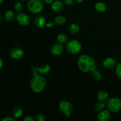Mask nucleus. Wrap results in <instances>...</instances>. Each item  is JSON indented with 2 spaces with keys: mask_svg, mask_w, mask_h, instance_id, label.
<instances>
[{
  "mask_svg": "<svg viewBox=\"0 0 121 121\" xmlns=\"http://www.w3.org/2000/svg\"><path fill=\"white\" fill-rule=\"evenodd\" d=\"M15 17V14L13 11H7L4 14V19L7 22H11Z\"/></svg>",
  "mask_w": 121,
  "mask_h": 121,
  "instance_id": "f3484780",
  "label": "nucleus"
},
{
  "mask_svg": "<svg viewBox=\"0 0 121 121\" xmlns=\"http://www.w3.org/2000/svg\"><path fill=\"white\" fill-rule=\"evenodd\" d=\"M82 48L81 43L76 40H72L66 43V50L71 54H78L81 51Z\"/></svg>",
  "mask_w": 121,
  "mask_h": 121,
  "instance_id": "39448f33",
  "label": "nucleus"
},
{
  "mask_svg": "<svg viewBox=\"0 0 121 121\" xmlns=\"http://www.w3.org/2000/svg\"><path fill=\"white\" fill-rule=\"evenodd\" d=\"M108 93L104 90L99 91L97 93V98H98V100H100V101H105V100H108Z\"/></svg>",
  "mask_w": 121,
  "mask_h": 121,
  "instance_id": "dca6fc26",
  "label": "nucleus"
},
{
  "mask_svg": "<svg viewBox=\"0 0 121 121\" xmlns=\"http://www.w3.org/2000/svg\"><path fill=\"white\" fill-rule=\"evenodd\" d=\"M15 18H16V20L18 23L21 26H27L30 22V18L29 16L27 14L22 13V12L19 13L16 15Z\"/></svg>",
  "mask_w": 121,
  "mask_h": 121,
  "instance_id": "6e6552de",
  "label": "nucleus"
},
{
  "mask_svg": "<svg viewBox=\"0 0 121 121\" xmlns=\"http://www.w3.org/2000/svg\"><path fill=\"white\" fill-rule=\"evenodd\" d=\"M2 66H3V61H2V59L0 58V69L2 68Z\"/></svg>",
  "mask_w": 121,
  "mask_h": 121,
  "instance_id": "473e14b6",
  "label": "nucleus"
},
{
  "mask_svg": "<svg viewBox=\"0 0 121 121\" xmlns=\"http://www.w3.org/2000/svg\"><path fill=\"white\" fill-rule=\"evenodd\" d=\"M117 65V62L115 59L112 57H108L104 60L102 65L105 69H111L115 67Z\"/></svg>",
  "mask_w": 121,
  "mask_h": 121,
  "instance_id": "1a4fd4ad",
  "label": "nucleus"
},
{
  "mask_svg": "<svg viewBox=\"0 0 121 121\" xmlns=\"http://www.w3.org/2000/svg\"><path fill=\"white\" fill-rule=\"evenodd\" d=\"M1 20H2V17H1V15H0V24H1Z\"/></svg>",
  "mask_w": 121,
  "mask_h": 121,
  "instance_id": "c9c22d12",
  "label": "nucleus"
},
{
  "mask_svg": "<svg viewBox=\"0 0 121 121\" xmlns=\"http://www.w3.org/2000/svg\"><path fill=\"white\" fill-rule=\"evenodd\" d=\"M51 53L54 56H59L63 52L64 47L61 43L54 44L51 47Z\"/></svg>",
  "mask_w": 121,
  "mask_h": 121,
  "instance_id": "9d476101",
  "label": "nucleus"
},
{
  "mask_svg": "<svg viewBox=\"0 0 121 121\" xmlns=\"http://www.w3.org/2000/svg\"><path fill=\"white\" fill-rule=\"evenodd\" d=\"M38 72L41 75H46L50 72V66L48 65H43L41 67H39Z\"/></svg>",
  "mask_w": 121,
  "mask_h": 121,
  "instance_id": "2eb2a0df",
  "label": "nucleus"
},
{
  "mask_svg": "<svg viewBox=\"0 0 121 121\" xmlns=\"http://www.w3.org/2000/svg\"><path fill=\"white\" fill-rule=\"evenodd\" d=\"M27 6L31 13L39 14L43 9V0H28Z\"/></svg>",
  "mask_w": 121,
  "mask_h": 121,
  "instance_id": "20e7f679",
  "label": "nucleus"
},
{
  "mask_svg": "<svg viewBox=\"0 0 121 121\" xmlns=\"http://www.w3.org/2000/svg\"><path fill=\"white\" fill-rule=\"evenodd\" d=\"M54 25H55L54 24V22H48L46 24V27L48 28H52Z\"/></svg>",
  "mask_w": 121,
  "mask_h": 121,
  "instance_id": "7c9ffc66",
  "label": "nucleus"
},
{
  "mask_svg": "<svg viewBox=\"0 0 121 121\" xmlns=\"http://www.w3.org/2000/svg\"><path fill=\"white\" fill-rule=\"evenodd\" d=\"M75 1H76L77 2H78V3H81V2H82L84 0H75Z\"/></svg>",
  "mask_w": 121,
  "mask_h": 121,
  "instance_id": "72a5a7b5",
  "label": "nucleus"
},
{
  "mask_svg": "<svg viewBox=\"0 0 121 121\" xmlns=\"http://www.w3.org/2000/svg\"><path fill=\"white\" fill-rule=\"evenodd\" d=\"M66 21V18L63 15H58L54 18V23L57 26H61L65 23Z\"/></svg>",
  "mask_w": 121,
  "mask_h": 121,
  "instance_id": "aec40b11",
  "label": "nucleus"
},
{
  "mask_svg": "<svg viewBox=\"0 0 121 121\" xmlns=\"http://www.w3.org/2000/svg\"><path fill=\"white\" fill-rule=\"evenodd\" d=\"M77 63L79 69L85 73H92L97 68L95 60L87 54L80 55L78 57Z\"/></svg>",
  "mask_w": 121,
  "mask_h": 121,
  "instance_id": "f257e3e1",
  "label": "nucleus"
},
{
  "mask_svg": "<svg viewBox=\"0 0 121 121\" xmlns=\"http://www.w3.org/2000/svg\"><path fill=\"white\" fill-rule=\"evenodd\" d=\"M65 2L61 1H56L53 2L52 5V9L56 13H60L65 8Z\"/></svg>",
  "mask_w": 121,
  "mask_h": 121,
  "instance_id": "9b49d317",
  "label": "nucleus"
},
{
  "mask_svg": "<svg viewBox=\"0 0 121 121\" xmlns=\"http://www.w3.org/2000/svg\"><path fill=\"white\" fill-rule=\"evenodd\" d=\"M9 55L14 60H20L24 56V52L21 47H14L9 50Z\"/></svg>",
  "mask_w": 121,
  "mask_h": 121,
  "instance_id": "0eeeda50",
  "label": "nucleus"
},
{
  "mask_svg": "<svg viewBox=\"0 0 121 121\" xmlns=\"http://www.w3.org/2000/svg\"><path fill=\"white\" fill-rule=\"evenodd\" d=\"M21 1H27V0H21Z\"/></svg>",
  "mask_w": 121,
  "mask_h": 121,
  "instance_id": "e433bc0d",
  "label": "nucleus"
},
{
  "mask_svg": "<svg viewBox=\"0 0 121 121\" xmlns=\"http://www.w3.org/2000/svg\"><path fill=\"white\" fill-rule=\"evenodd\" d=\"M36 120L38 121H44L45 120V117L42 113H39L36 116Z\"/></svg>",
  "mask_w": 121,
  "mask_h": 121,
  "instance_id": "bb28decb",
  "label": "nucleus"
},
{
  "mask_svg": "<svg viewBox=\"0 0 121 121\" xmlns=\"http://www.w3.org/2000/svg\"><path fill=\"white\" fill-rule=\"evenodd\" d=\"M38 69H39V67L35 66H33L31 67V72L33 76L36 75L39 73V72H38Z\"/></svg>",
  "mask_w": 121,
  "mask_h": 121,
  "instance_id": "a878e982",
  "label": "nucleus"
},
{
  "mask_svg": "<svg viewBox=\"0 0 121 121\" xmlns=\"http://www.w3.org/2000/svg\"><path fill=\"white\" fill-rule=\"evenodd\" d=\"M65 4L68 6H72L74 4L73 0H65Z\"/></svg>",
  "mask_w": 121,
  "mask_h": 121,
  "instance_id": "c85d7f7f",
  "label": "nucleus"
},
{
  "mask_svg": "<svg viewBox=\"0 0 121 121\" xmlns=\"http://www.w3.org/2000/svg\"><path fill=\"white\" fill-rule=\"evenodd\" d=\"M24 121H36V119L34 118L33 117H31V116H27V117H26L23 119Z\"/></svg>",
  "mask_w": 121,
  "mask_h": 121,
  "instance_id": "cd10ccee",
  "label": "nucleus"
},
{
  "mask_svg": "<svg viewBox=\"0 0 121 121\" xmlns=\"http://www.w3.org/2000/svg\"><path fill=\"white\" fill-rule=\"evenodd\" d=\"M92 76H93V79L96 81H99L101 80L102 79V74L98 70H95L94 71L92 72Z\"/></svg>",
  "mask_w": 121,
  "mask_h": 121,
  "instance_id": "5701e85b",
  "label": "nucleus"
},
{
  "mask_svg": "<svg viewBox=\"0 0 121 121\" xmlns=\"http://www.w3.org/2000/svg\"><path fill=\"white\" fill-rule=\"evenodd\" d=\"M24 113V110L20 106H17L15 108L13 111V116L15 119L21 118Z\"/></svg>",
  "mask_w": 121,
  "mask_h": 121,
  "instance_id": "4468645a",
  "label": "nucleus"
},
{
  "mask_svg": "<svg viewBox=\"0 0 121 121\" xmlns=\"http://www.w3.org/2000/svg\"><path fill=\"white\" fill-rule=\"evenodd\" d=\"M69 31L72 34H76L80 31V27L75 23H72L68 28Z\"/></svg>",
  "mask_w": 121,
  "mask_h": 121,
  "instance_id": "6ab92c4d",
  "label": "nucleus"
},
{
  "mask_svg": "<svg viewBox=\"0 0 121 121\" xmlns=\"http://www.w3.org/2000/svg\"><path fill=\"white\" fill-rule=\"evenodd\" d=\"M111 118V114L109 111L103 110L99 112L98 115V119L99 121H108Z\"/></svg>",
  "mask_w": 121,
  "mask_h": 121,
  "instance_id": "f8f14e48",
  "label": "nucleus"
},
{
  "mask_svg": "<svg viewBox=\"0 0 121 121\" xmlns=\"http://www.w3.org/2000/svg\"><path fill=\"white\" fill-rule=\"evenodd\" d=\"M57 41H59V43L64 44L66 43L68 41V37H67V35L64 33H61V34H59L57 37Z\"/></svg>",
  "mask_w": 121,
  "mask_h": 121,
  "instance_id": "4be33fe9",
  "label": "nucleus"
},
{
  "mask_svg": "<svg viewBox=\"0 0 121 121\" xmlns=\"http://www.w3.org/2000/svg\"><path fill=\"white\" fill-rule=\"evenodd\" d=\"M106 106L110 112L113 113L118 112L121 109V99L118 97H112L108 99Z\"/></svg>",
  "mask_w": 121,
  "mask_h": 121,
  "instance_id": "7ed1b4c3",
  "label": "nucleus"
},
{
  "mask_svg": "<svg viewBox=\"0 0 121 121\" xmlns=\"http://www.w3.org/2000/svg\"><path fill=\"white\" fill-rule=\"evenodd\" d=\"M34 25L35 27L37 28H43L44 26H46V20L44 16L41 15H37L36 17L35 18L34 21Z\"/></svg>",
  "mask_w": 121,
  "mask_h": 121,
  "instance_id": "ddd939ff",
  "label": "nucleus"
},
{
  "mask_svg": "<svg viewBox=\"0 0 121 121\" xmlns=\"http://www.w3.org/2000/svg\"><path fill=\"white\" fill-rule=\"evenodd\" d=\"M59 107L61 112L67 118L70 117L73 112V106L67 100H61L59 102Z\"/></svg>",
  "mask_w": 121,
  "mask_h": 121,
  "instance_id": "423d86ee",
  "label": "nucleus"
},
{
  "mask_svg": "<svg viewBox=\"0 0 121 121\" xmlns=\"http://www.w3.org/2000/svg\"><path fill=\"white\" fill-rule=\"evenodd\" d=\"M95 8L99 12H104L107 9V6L105 3L102 2H97L95 5Z\"/></svg>",
  "mask_w": 121,
  "mask_h": 121,
  "instance_id": "412c9836",
  "label": "nucleus"
},
{
  "mask_svg": "<svg viewBox=\"0 0 121 121\" xmlns=\"http://www.w3.org/2000/svg\"><path fill=\"white\" fill-rule=\"evenodd\" d=\"M14 9L16 11L18 12V13H21L23 10V5H22L21 2H17L14 5Z\"/></svg>",
  "mask_w": 121,
  "mask_h": 121,
  "instance_id": "b1692460",
  "label": "nucleus"
},
{
  "mask_svg": "<svg viewBox=\"0 0 121 121\" xmlns=\"http://www.w3.org/2000/svg\"><path fill=\"white\" fill-rule=\"evenodd\" d=\"M43 2L47 4H50L53 3V0H43Z\"/></svg>",
  "mask_w": 121,
  "mask_h": 121,
  "instance_id": "2f4dec72",
  "label": "nucleus"
},
{
  "mask_svg": "<svg viewBox=\"0 0 121 121\" xmlns=\"http://www.w3.org/2000/svg\"><path fill=\"white\" fill-rule=\"evenodd\" d=\"M14 118H12L11 117H7L5 118H4V119H2V121H14Z\"/></svg>",
  "mask_w": 121,
  "mask_h": 121,
  "instance_id": "c756f323",
  "label": "nucleus"
},
{
  "mask_svg": "<svg viewBox=\"0 0 121 121\" xmlns=\"http://www.w3.org/2000/svg\"><path fill=\"white\" fill-rule=\"evenodd\" d=\"M106 104L104 102V101H99L96 102L95 104L93 105V108L97 112H100V111H103L105 107Z\"/></svg>",
  "mask_w": 121,
  "mask_h": 121,
  "instance_id": "a211bd4d",
  "label": "nucleus"
},
{
  "mask_svg": "<svg viewBox=\"0 0 121 121\" xmlns=\"http://www.w3.org/2000/svg\"><path fill=\"white\" fill-rule=\"evenodd\" d=\"M116 74L117 76L121 79V63L117 64L116 66V69H115Z\"/></svg>",
  "mask_w": 121,
  "mask_h": 121,
  "instance_id": "393cba45",
  "label": "nucleus"
},
{
  "mask_svg": "<svg viewBox=\"0 0 121 121\" xmlns=\"http://www.w3.org/2000/svg\"><path fill=\"white\" fill-rule=\"evenodd\" d=\"M46 85V79L40 74L33 76L30 82V86L31 89L35 93H40L43 91Z\"/></svg>",
  "mask_w": 121,
  "mask_h": 121,
  "instance_id": "f03ea898",
  "label": "nucleus"
},
{
  "mask_svg": "<svg viewBox=\"0 0 121 121\" xmlns=\"http://www.w3.org/2000/svg\"><path fill=\"white\" fill-rule=\"evenodd\" d=\"M3 1H4V0H0V5L2 4V2H3Z\"/></svg>",
  "mask_w": 121,
  "mask_h": 121,
  "instance_id": "f704fd0d",
  "label": "nucleus"
}]
</instances>
